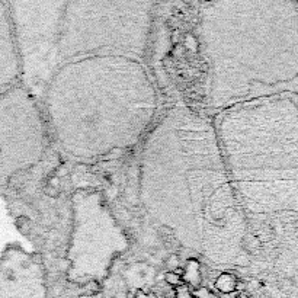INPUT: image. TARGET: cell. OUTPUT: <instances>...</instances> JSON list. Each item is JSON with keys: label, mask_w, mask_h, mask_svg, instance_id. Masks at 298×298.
<instances>
[{"label": "cell", "mask_w": 298, "mask_h": 298, "mask_svg": "<svg viewBox=\"0 0 298 298\" xmlns=\"http://www.w3.org/2000/svg\"><path fill=\"white\" fill-rule=\"evenodd\" d=\"M165 281H166L169 285L175 287V288H178V287L183 285L182 277H181V275H178L176 272H169V271H167V272L165 274Z\"/></svg>", "instance_id": "5bb4252c"}, {"label": "cell", "mask_w": 298, "mask_h": 298, "mask_svg": "<svg viewBox=\"0 0 298 298\" xmlns=\"http://www.w3.org/2000/svg\"><path fill=\"white\" fill-rule=\"evenodd\" d=\"M47 185L51 186V188H54V189H58V186H60V179H58L57 176H51V178H48Z\"/></svg>", "instance_id": "ac0fdd59"}, {"label": "cell", "mask_w": 298, "mask_h": 298, "mask_svg": "<svg viewBox=\"0 0 298 298\" xmlns=\"http://www.w3.org/2000/svg\"><path fill=\"white\" fill-rule=\"evenodd\" d=\"M50 132L42 111L20 84L0 96V191L45 156Z\"/></svg>", "instance_id": "8992f818"}, {"label": "cell", "mask_w": 298, "mask_h": 298, "mask_svg": "<svg viewBox=\"0 0 298 298\" xmlns=\"http://www.w3.org/2000/svg\"><path fill=\"white\" fill-rule=\"evenodd\" d=\"M173 298H195L192 296V290L188 285H181L178 288H175V297Z\"/></svg>", "instance_id": "9a60e30c"}, {"label": "cell", "mask_w": 298, "mask_h": 298, "mask_svg": "<svg viewBox=\"0 0 298 298\" xmlns=\"http://www.w3.org/2000/svg\"><path fill=\"white\" fill-rule=\"evenodd\" d=\"M134 298H157L153 293H146L143 290H137L134 291Z\"/></svg>", "instance_id": "2e32d148"}, {"label": "cell", "mask_w": 298, "mask_h": 298, "mask_svg": "<svg viewBox=\"0 0 298 298\" xmlns=\"http://www.w3.org/2000/svg\"><path fill=\"white\" fill-rule=\"evenodd\" d=\"M0 298H47L42 259L19 246L0 255Z\"/></svg>", "instance_id": "52a82bcc"}, {"label": "cell", "mask_w": 298, "mask_h": 298, "mask_svg": "<svg viewBox=\"0 0 298 298\" xmlns=\"http://www.w3.org/2000/svg\"><path fill=\"white\" fill-rule=\"evenodd\" d=\"M197 32L210 109L298 95V1H204Z\"/></svg>", "instance_id": "3957f363"}, {"label": "cell", "mask_w": 298, "mask_h": 298, "mask_svg": "<svg viewBox=\"0 0 298 298\" xmlns=\"http://www.w3.org/2000/svg\"><path fill=\"white\" fill-rule=\"evenodd\" d=\"M70 204L73 223L66 253L67 281L79 285L102 282L116 259L130 249L128 236L100 191L77 189Z\"/></svg>", "instance_id": "5b68a950"}, {"label": "cell", "mask_w": 298, "mask_h": 298, "mask_svg": "<svg viewBox=\"0 0 298 298\" xmlns=\"http://www.w3.org/2000/svg\"><path fill=\"white\" fill-rule=\"evenodd\" d=\"M20 84V63L7 1L0 0V96Z\"/></svg>", "instance_id": "ba28073f"}, {"label": "cell", "mask_w": 298, "mask_h": 298, "mask_svg": "<svg viewBox=\"0 0 298 298\" xmlns=\"http://www.w3.org/2000/svg\"><path fill=\"white\" fill-rule=\"evenodd\" d=\"M165 266L169 269V272H175L176 269H179L181 268V259H179V256L178 255H169L167 258H166V261H165Z\"/></svg>", "instance_id": "4fadbf2b"}, {"label": "cell", "mask_w": 298, "mask_h": 298, "mask_svg": "<svg viewBox=\"0 0 298 298\" xmlns=\"http://www.w3.org/2000/svg\"><path fill=\"white\" fill-rule=\"evenodd\" d=\"M140 201L160 227L214 265L249 262V229L233 189L214 119L170 108L149 131L140 159Z\"/></svg>", "instance_id": "6da1fadb"}, {"label": "cell", "mask_w": 298, "mask_h": 298, "mask_svg": "<svg viewBox=\"0 0 298 298\" xmlns=\"http://www.w3.org/2000/svg\"><path fill=\"white\" fill-rule=\"evenodd\" d=\"M15 224H16V229L22 233V234H29L31 232H32V221H31V218L29 217H26V215H17L16 218H15Z\"/></svg>", "instance_id": "8fae6325"}, {"label": "cell", "mask_w": 298, "mask_h": 298, "mask_svg": "<svg viewBox=\"0 0 298 298\" xmlns=\"http://www.w3.org/2000/svg\"><path fill=\"white\" fill-rule=\"evenodd\" d=\"M237 278L230 274V272H223L218 275L214 287L217 291H220L221 294H233L236 293V287H237Z\"/></svg>", "instance_id": "30bf717a"}, {"label": "cell", "mask_w": 298, "mask_h": 298, "mask_svg": "<svg viewBox=\"0 0 298 298\" xmlns=\"http://www.w3.org/2000/svg\"><path fill=\"white\" fill-rule=\"evenodd\" d=\"M44 194L47 195V197H50V198H57L58 197V189H54V188H51V186H45V189H44Z\"/></svg>", "instance_id": "e0dca14e"}, {"label": "cell", "mask_w": 298, "mask_h": 298, "mask_svg": "<svg viewBox=\"0 0 298 298\" xmlns=\"http://www.w3.org/2000/svg\"><path fill=\"white\" fill-rule=\"evenodd\" d=\"M214 124L249 234L278 242L298 227V95L233 106Z\"/></svg>", "instance_id": "277c9868"}, {"label": "cell", "mask_w": 298, "mask_h": 298, "mask_svg": "<svg viewBox=\"0 0 298 298\" xmlns=\"http://www.w3.org/2000/svg\"><path fill=\"white\" fill-rule=\"evenodd\" d=\"M192 296L195 298H220L215 291H211L207 287H199L197 290H192Z\"/></svg>", "instance_id": "7c38bea8"}, {"label": "cell", "mask_w": 298, "mask_h": 298, "mask_svg": "<svg viewBox=\"0 0 298 298\" xmlns=\"http://www.w3.org/2000/svg\"><path fill=\"white\" fill-rule=\"evenodd\" d=\"M239 298H243V297H239Z\"/></svg>", "instance_id": "d6986e66"}, {"label": "cell", "mask_w": 298, "mask_h": 298, "mask_svg": "<svg viewBox=\"0 0 298 298\" xmlns=\"http://www.w3.org/2000/svg\"><path fill=\"white\" fill-rule=\"evenodd\" d=\"M182 281L185 285H188L189 288H199L201 282H202V272H201V265L198 262V259L191 258L186 261L185 268H182Z\"/></svg>", "instance_id": "9c48e42d"}, {"label": "cell", "mask_w": 298, "mask_h": 298, "mask_svg": "<svg viewBox=\"0 0 298 298\" xmlns=\"http://www.w3.org/2000/svg\"><path fill=\"white\" fill-rule=\"evenodd\" d=\"M20 86L39 105L50 138L77 162L132 147L159 114L147 54L55 51L22 74Z\"/></svg>", "instance_id": "7a4b0ae2"}]
</instances>
